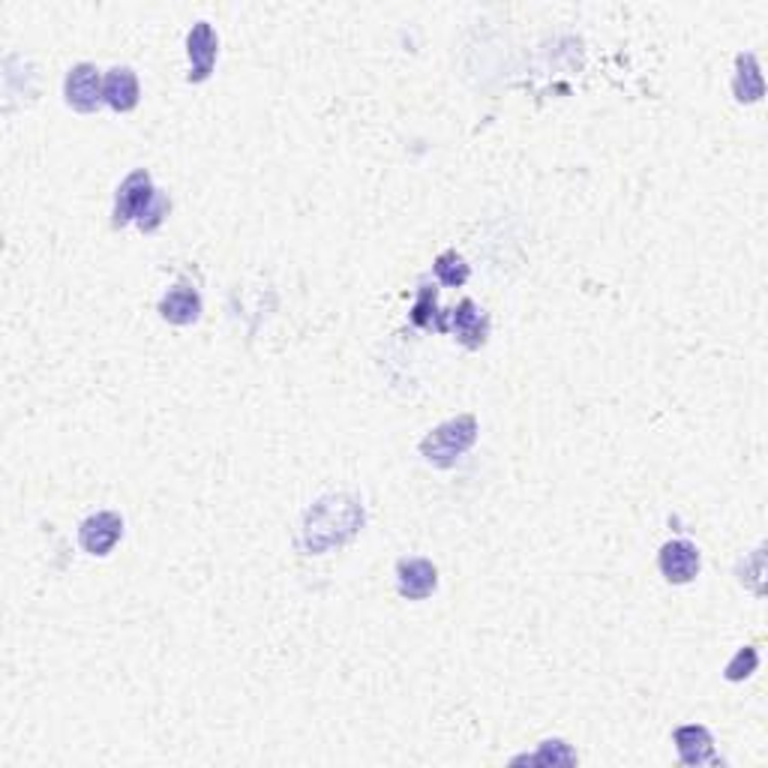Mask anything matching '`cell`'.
<instances>
[{
  "instance_id": "6da1fadb",
  "label": "cell",
  "mask_w": 768,
  "mask_h": 768,
  "mask_svg": "<svg viewBox=\"0 0 768 768\" xmlns=\"http://www.w3.org/2000/svg\"><path fill=\"white\" fill-rule=\"evenodd\" d=\"M363 529V505L355 496L334 493L319 498L300 522L298 549L307 556H324L334 546L348 544Z\"/></svg>"
},
{
  "instance_id": "7a4b0ae2",
  "label": "cell",
  "mask_w": 768,
  "mask_h": 768,
  "mask_svg": "<svg viewBox=\"0 0 768 768\" xmlns=\"http://www.w3.org/2000/svg\"><path fill=\"white\" fill-rule=\"evenodd\" d=\"M172 211V201L169 196H162L160 189L153 186L145 169H136L124 177V184L117 186V196H114V211H112V225L114 228H124L129 223H138V228L150 235L157 232L165 216Z\"/></svg>"
},
{
  "instance_id": "3957f363",
  "label": "cell",
  "mask_w": 768,
  "mask_h": 768,
  "mask_svg": "<svg viewBox=\"0 0 768 768\" xmlns=\"http://www.w3.org/2000/svg\"><path fill=\"white\" fill-rule=\"evenodd\" d=\"M474 442H478V418L457 414L423 435L421 457L435 469H450V466H457L459 457L469 454Z\"/></svg>"
},
{
  "instance_id": "277c9868",
  "label": "cell",
  "mask_w": 768,
  "mask_h": 768,
  "mask_svg": "<svg viewBox=\"0 0 768 768\" xmlns=\"http://www.w3.org/2000/svg\"><path fill=\"white\" fill-rule=\"evenodd\" d=\"M63 97H66V106L75 112H97L106 102L100 70L94 63H75L73 70L66 73V82H63Z\"/></svg>"
},
{
  "instance_id": "5b68a950",
  "label": "cell",
  "mask_w": 768,
  "mask_h": 768,
  "mask_svg": "<svg viewBox=\"0 0 768 768\" xmlns=\"http://www.w3.org/2000/svg\"><path fill=\"white\" fill-rule=\"evenodd\" d=\"M124 537V520L114 510H100L78 525V546L87 556H109Z\"/></svg>"
},
{
  "instance_id": "8992f818",
  "label": "cell",
  "mask_w": 768,
  "mask_h": 768,
  "mask_svg": "<svg viewBox=\"0 0 768 768\" xmlns=\"http://www.w3.org/2000/svg\"><path fill=\"white\" fill-rule=\"evenodd\" d=\"M216 51H220L216 30L208 22H196L193 30L186 34V58H189V82L193 85H201L211 78Z\"/></svg>"
},
{
  "instance_id": "52a82bcc",
  "label": "cell",
  "mask_w": 768,
  "mask_h": 768,
  "mask_svg": "<svg viewBox=\"0 0 768 768\" xmlns=\"http://www.w3.org/2000/svg\"><path fill=\"white\" fill-rule=\"evenodd\" d=\"M699 565H703L699 561V549L691 541H684V537L664 544L660 556H657V568L664 573V580L672 585L691 583L696 573H699Z\"/></svg>"
},
{
  "instance_id": "ba28073f",
  "label": "cell",
  "mask_w": 768,
  "mask_h": 768,
  "mask_svg": "<svg viewBox=\"0 0 768 768\" xmlns=\"http://www.w3.org/2000/svg\"><path fill=\"white\" fill-rule=\"evenodd\" d=\"M397 589L409 600H426L438 589V570L426 558H399Z\"/></svg>"
},
{
  "instance_id": "9c48e42d",
  "label": "cell",
  "mask_w": 768,
  "mask_h": 768,
  "mask_svg": "<svg viewBox=\"0 0 768 768\" xmlns=\"http://www.w3.org/2000/svg\"><path fill=\"white\" fill-rule=\"evenodd\" d=\"M160 315L169 324L186 327V324H196L201 319V295L196 285L177 283L172 285L160 300Z\"/></svg>"
},
{
  "instance_id": "30bf717a",
  "label": "cell",
  "mask_w": 768,
  "mask_h": 768,
  "mask_svg": "<svg viewBox=\"0 0 768 768\" xmlns=\"http://www.w3.org/2000/svg\"><path fill=\"white\" fill-rule=\"evenodd\" d=\"M102 97L106 106L114 112H133L141 97V87H138V75L129 66H114L109 70V75L102 78Z\"/></svg>"
},
{
  "instance_id": "8fae6325",
  "label": "cell",
  "mask_w": 768,
  "mask_h": 768,
  "mask_svg": "<svg viewBox=\"0 0 768 768\" xmlns=\"http://www.w3.org/2000/svg\"><path fill=\"white\" fill-rule=\"evenodd\" d=\"M450 331L466 348H481L490 336V319L474 307V300H462L457 310H450Z\"/></svg>"
},
{
  "instance_id": "7c38bea8",
  "label": "cell",
  "mask_w": 768,
  "mask_h": 768,
  "mask_svg": "<svg viewBox=\"0 0 768 768\" xmlns=\"http://www.w3.org/2000/svg\"><path fill=\"white\" fill-rule=\"evenodd\" d=\"M672 742L679 747L684 766H703V763H718L715 756V742H711V732L699 723H688L672 732Z\"/></svg>"
},
{
  "instance_id": "4fadbf2b",
  "label": "cell",
  "mask_w": 768,
  "mask_h": 768,
  "mask_svg": "<svg viewBox=\"0 0 768 768\" xmlns=\"http://www.w3.org/2000/svg\"><path fill=\"white\" fill-rule=\"evenodd\" d=\"M732 94L739 102H759L766 94L763 85V73H759V61L756 54L744 51L735 58V75H732Z\"/></svg>"
},
{
  "instance_id": "5bb4252c",
  "label": "cell",
  "mask_w": 768,
  "mask_h": 768,
  "mask_svg": "<svg viewBox=\"0 0 768 768\" xmlns=\"http://www.w3.org/2000/svg\"><path fill=\"white\" fill-rule=\"evenodd\" d=\"M411 324H418L423 331H438V334H447V331H450V312L438 310L435 285L421 283L418 300H414V307H411Z\"/></svg>"
},
{
  "instance_id": "9a60e30c",
  "label": "cell",
  "mask_w": 768,
  "mask_h": 768,
  "mask_svg": "<svg viewBox=\"0 0 768 768\" xmlns=\"http://www.w3.org/2000/svg\"><path fill=\"white\" fill-rule=\"evenodd\" d=\"M433 271H435V280H438L442 285H447V288H457V285H462L471 276L469 261L462 259L457 249L442 252V256L435 259Z\"/></svg>"
},
{
  "instance_id": "2e32d148",
  "label": "cell",
  "mask_w": 768,
  "mask_h": 768,
  "mask_svg": "<svg viewBox=\"0 0 768 768\" xmlns=\"http://www.w3.org/2000/svg\"><path fill=\"white\" fill-rule=\"evenodd\" d=\"M756 667H759V652H756V645H742V648L735 652V657L727 664L723 676H727V682H744V679L754 676Z\"/></svg>"
},
{
  "instance_id": "e0dca14e",
  "label": "cell",
  "mask_w": 768,
  "mask_h": 768,
  "mask_svg": "<svg viewBox=\"0 0 768 768\" xmlns=\"http://www.w3.org/2000/svg\"><path fill=\"white\" fill-rule=\"evenodd\" d=\"M513 763H532V766H537V763H553V766H573L577 763V754L570 751L565 742H544L541 744V751L534 756H520V759H513Z\"/></svg>"
}]
</instances>
